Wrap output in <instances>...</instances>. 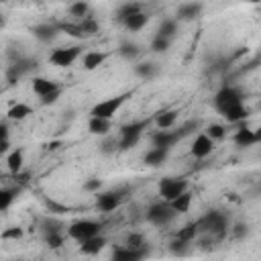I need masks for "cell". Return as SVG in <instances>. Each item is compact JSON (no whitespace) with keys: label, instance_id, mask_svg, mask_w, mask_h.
I'll return each instance as SVG.
<instances>
[{"label":"cell","instance_id":"10","mask_svg":"<svg viewBox=\"0 0 261 261\" xmlns=\"http://www.w3.org/2000/svg\"><path fill=\"white\" fill-rule=\"evenodd\" d=\"M124 194H126L124 188H120V190H104V192H98V194H96V208H98L100 212H104V214L114 212V210L122 204Z\"/></svg>","mask_w":261,"mask_h":261},{"label":"cell","instance_id":"3","mask_svg":"<svg viewBox=\"0 0 261 261\" xmlns=\"http://www.w3.org/2000/svg\"><path fill=\"white\" fill-rule=\"evenodd\" d=\"M149 126V118H143V120H133L128 124H122L120 130H118V151H128L133 149L139 139L143 137V133L147 130Z\"/></svg>","mask_w":261,"mask_h":261},{"label":"cell","instance_id":"27","mask_svg":"<svg viewBox=\"0 0 261 261\" xmlns=\"http://www.w3.org/2000/svg\"><path fill=\"white\" fill-rule=\"evenodd\" d=\"M22 163H24V151L18 147V149H12L10 153H8V157H6V165H8V169L12 171V173H18L20 169H22Z\"/></svg>","mask_w":261,"mask_h":261},{"label":"cell","instance_id":"28","mask_svg":"<svg viewBox=\"0 0 261 261\" xmlns=\"http://www.w3.org/2000/svg\"><path fill=\"white\" fill-rule=\"evenodd\" d=\"M167 204L171 206V210H173L175 214H184V212H188V210H190V206H192V194H190V190H188V192H184L181 196H177L175 200L167 202Z\"/></svg>","mask_w":261,"mask_h":261},{"label":"cell","instance_id":"7","mask_svg":"<svg viewBox=\"0 0 261 261\" xmlns=\"http://www.w3.org/2000/svg\"><path fill=\"white\" fill-rule=\"evenodd\" d=\"M128 94H118V96H112V98H106V100H100L98 104L92 106L90 110V116L92 118H106V120H112L114 114L120 110V106L126 102Z\"/></svg>","mask_w":261,"mask_h":261},{"label":"cell","instance_id":"38","mask_svg":"<svg viewBox=\"0 0 261 261\" xmlns=\"http://www.w3.org/2000/svg\"><path fill=\"white\" fill-rule=\"evenodd\" d=\"M122 245L128 247V249H145V247H149V243L145 241V237L141 232H128Z\"/></svg>","mask_w":261,"mask_h":261},{"label":"cell","instance_id":"26","mask_svg":"<svg viewBox=\"0 0 261 261\" xmlns=\"http://www.w3.org/2000/svg\"><path fill=\"white\" fill-rule=\"evenodd\" d=\"M31 114H33V108H31L29 104H24V102L12 104V106L8 108V112H6L8 120H24V118L31 116Z\"/></svg>","mask_w":261,"mask_h":261},{"label":"cell","instance_id":"18","mask_svg":"<svg viewBox=\"0 0 261 261\" xmlns=\"http://www.w3.org/2000/svg\"><path fill=\"white\" fill-rule=\"evenodd\" d=\"M59 88H61V86H59L57 82L49 80V77H43V75L33 77V92H35L39 98H43V96H47V94H51V92H55V90H59Z\"/></svg>","mask_w":261,"mask_h":261},{"label":"cell","instance_id":"35","mask_svg":"<svg viewBox=\"0 0 261 261\" xmlns=\"http://www.w3.org/2000/svg\"><path fill=\"white\" fill-rule=\"evenodd\" d=\"M196 237H198L196 222H188L186 226H181V228L175 232V239H177V241H184V243H194Z\"/></svg>","mask_w":261,"mask_h":261},{"label":"cell","instance_id":"47","mask_svg":"<svg viewBox=\"0 0 261 261\" xmlns=\"http://www.w3.org/2000/svg\"><path fill=\"white\" fill-rule=\"evenodd\" d=\"M10 153V141H0V155Z\"/></svg>","mask_w":261,"mask_h":261},{"label":"cell","instance_id":"46","mask_svg":"<svg viewBox=\"0 0 261 261\" xmlns=\"http://www.w3.org/2000/svg\"><path fill=\"white\" fill-rule=\"evenodd\" d=\"M8 137H10V128L6 122L0 120V141H8Z\"/></svg>","mask_w":261,"mask_h":261},{"label":"cell","instance_id":"30","mask_svg":"<svg viewBox=\"0 0 261 261\" xmlns=\"http://www.w3.org/2000/svg\"><path fill=\"white\" fill-rule=\"evenodd\" d=\"M247 108H245V104H239V106H232V108H228V110H224L222 112V118L226 120V122H230V124H234V122H241V120H245L247 118Z\"/></svg>","mask_w":261,"mask_h":261},{"label":"cell","instance_id":"36","mask_svg":"<svg viewBox=\"0 0 261 261\" xmlns=\"http://www.w3.org/2000/svg\"><path fill=\"white\" fill-rule=\"evenodd\" d=\"M118 55H120L122 59H126V61H135V59L141 55V47H139L137 43H122V45L118 47Z\"/></svg>","mask_w":261,"mask_h":261},{"label":"cell","instance_id":"12","mask_svg":"<svg viewBox=\"0 0 261 261\" xmlns=\"http://www.w3.org/2000/svg\"><path fill=\"white\" fill-rule=\"evenodd\" d=\"M82 55V47L80 45H71V47H57L49 53V63L57 65V67H69L73 65V61Z\"/></svg>","mask_w":261,"mask_h":261},{"label":"cell","instance_id":"21","mask_svg":"<svg viewBox=\"0 0 261 261\" xmlns=\"http://www.w3.org/2000/svg\"><path fill=\"white\" fill-rule=\"evenodd\" d=\"M88 130L90 135H96V137H106L110 135L112 130V120H106V118H88Z\"/></svg>","mask_w":261,"mask_h":261},{"label":"cell","instance_id":"5","mask_svg":"<svg viewBox=\"0 0 261 261\" xmlns=\"http://www.w3.org/2000/svg\"><path fill=\"white\" fill-rule=\"evenodd\" d=\"M57 27H59V31H63V33L75 37V39H90V37H94V35L98 33V29H100L98 22H96L92 16L82 18V20H73V22H61V24H57Z\"/></svg>","mask_w":261,"mask_h":261},{"label":"cell","instance_id":"43","mask_svg":"<svg viewBox=\"0 0 261 261\" xmlns=\"http://www.w3.org/2000/svg\"><path fill=\"white\" fill-rule=\"evenodd\" d=\"M190 245H192V243H184V241L173 239V241H171V245H169V249H171V253H173V255H188Z\"/></svg>","mask_w":261,"mask_h":261},{"label":"cell","instance_id":"25","mask_svg":"<svg viewBox=\"0 0 261 261\" xmlns=\"http://www.w3.org/2000/svg\"><path fill=\"white\" fill-rule=\"evenodd\" d=\"M147 22H149V14H147V12H137V14H133V16H128V18H124V20H122L124 29H126V31H130V33L141 31Z\"/></svg>","mask_w":261,"mask_h":261},{"label":"cell","instance_id":"20","mask_svg":"<svg viewBox=\"0 0 261 261\" xmlns=\"http://www.w3.org/2000/svg\"><path fill=\"white\" fill-rule=\"evenodd\" d=\"M57 33H59V27H57V24L41 22V24H35V27H33V35H35L39 41H43V43L53 41V39L57 37Z\"/></svg>","mask_w":261,"mask_h":261},{"label":"cell","instance_id":"22","mask_svg":"<svg viewBox=\"0 0 261 261\" xmlns=\"http://www.w3.org/2000/svg\"><path fill=\"white\" fill-rule=\"evenodd\" d=\"M104 247H106V237L98 234V237H92V239L80 243V253H84V255H98Z\"/></svg>","mask_w":261,"mask_h":261},{"label":"cell","instance_id":"31","mask_svg":"<svg viewBox=\"0 0 261 261\" xmlns=\"http://www.w3.org/2000/svg\"><path fill=\"white\" fill-rule=\"evenodd\" d=\"M137 12H143V4H139V2H124V4L118 6V10H116V18L122 22L124 18L133 16V14H137Z\"/></svg>","mask_w":261,"mask_h":261},{"label":"cell","instance_id":"45","mask_svg":"<svg viewBox=\"0 0 261 261\" xmlns=\"http://www.w3.org/2000/svg\"><path fill=\"white\" fill-rule=\"evenodd\" d=\"M59 96H61V88L55 90V92H51V94H47V96H43L41 98V104H55L59 100Z\"/></svg>","mask_w":261,"mask_h":261},{"label":"cell","instance_id":"15","mask_svg":"<svg viewBox=\"0 0 261 261\" xmlns=\"http://www.w3.org/2000/svg\"><path fill=\"white\" fill-rule=\"evenodd\" d=\"M212 149H214V143H212L204 133H198L196 139L192 141L190 153H192L196 159H204V157H208V155L212 153Z\"/></svg>","mask_w":261,"mask_h":261},{"label":"cell","instance_id":"11","mask_svg":"<svg viewBox=\"0 0 261 261\" xmlns=\"http://www.w3.org/2000/svg\"><path fill=\"white\" fill-rule=\"evenodd\" d=\"M177 214L171 210V206L167 204V202H155V204H151L149 206V210H147V220L151 222V224H155V226H165V224H169L173 218H175Z\"/></svg>","mask_w":261,"mask_h":261},{"label":"cell","instance_id":"13","mask_svg":"<svg viewBox=\"0 0 261 261\" xmlns=\"http://www.w3.org/2000/svg\"><path fill=\"white\" fill-rule=\"evenodd\" d=\"M149 255V247L145 249H128L124 245H116L112 249L110 261H143Z\"/></svg>","mask_w":261,"mask_h":261},{"label":"cell","instance_id":"44","mask_svg":"<svg viewBox=\"0 0 261 261\" xmlns=\"http://www.w3.org/2000/svg\"><path fill=\"white\" fill-rule=\"evenodd\" d=\"M84 190L90 192V194L102 192V179H98V177H88V179L84 181Z\"/></svg>","mask_w":261,"mask_h":261},{"label":"cell","instance_id":"24","mask_svg":"<svg viewBox=\"0 0 261 261\" xmlns=\"http://www.w3.org/2000/svg\"><path fill=\"white\" fill-rule=\"evenodd\" d=\"M167 153H169V151H165V149H157V147H151V149L145 153L143 161H145L149 167H159V165H163V163H165V159H167Z\"/></svg>","mask_w":261,"mask_h":261},{"label":"cell","instance_id":"14","mask_svg":"<svg viewBox=\"0 0 261 261\" xmlns=\"http://www.w3.org/2000/svg\"><path fill=\"white\" fill-rule=\"evenodd\" d=\"M202 12H204L202 2H184L175 10V20L177 22H190V20H196Z\"/></svg>","mask_w":261,"mask_h":261},{"label":"cell","instance_id":"41","mask_svg":"<svg viewBox=\"0 0 261 261\" xmlns=\"http://www.w3.org/2000/svg\"><path fill=\"white\" fill-rule=\"evenodd\" d=\"M22 234H24V230L20 226H8L0 232V239L2 241H18V239H22Z\"/></svg>","mask_w":261,"mask_h":261},{"label":"cell","instance_id":"1","mask_svg":"<svg viewBox=\"0 0 261 261\" xmlns=\"http://www.w3.org/2000/svg\"><path fill=\"white\" fill-rule=\"evenodd\" d=\"M196 228H198V234L222 239L224 234H228V216L222 210H210L196 220Z\"/></svg>","mask_w":261,"mask_h":261},{"label":"cell","instance_id":"40","mask_svg":"<svg viewBox=\"0 0 261 261\" xmlns=\"http://www.w3.org/2000/svg\"><path fill=\"white\" fill-rule=\"evenodd\" d=\"M169 47H171V41H169V39H165V37L155 35V37H153V41H151V51H153V53H165Z\"/></svg>","mask_w":261,"mask_h":261},{"label":"cell","instance_id":"8","mask_svg":"<svg viewBox=\"0 0 261 261\" xmlns=\"http://www.w3.org/2000/svg\"><path fill=\"white\" fill-rule=\"evenodd\" d=\"M41 230H43V241L49 249H59L63 247L65 243V237L67 232L63 230V224L59 220H53V218H45L41 222Z\"/></svg>","mask_w":261,"mask_h":261},{"label":"cell","instance_id":"23","mask_svg":"<svg viewBox=\"0 0 261 261\" xmlns=\"http://www.w3.org/2000/svg\"><path fill=\"white\" fill-rule=\"evenodd\" d=\"M177 110H163L155 116V124L159 130H167V128H173L175 122H177Z\"/></svg>","mask_w":261,"mask_h":261},{"label":"cell","instance_id":"39","mask_svg":"<svg viewBox=\"0 0 261 261\" xmlns=\"http://www.w3.org/2000/svg\"><path fill=\"white\" fill-rule=\"evenodd\" d=\"M14 198H16V190L14 188H0V212L8 210L12 206V202H14Z\"/></svg>","mask_w":261,"mask_h":261},{"label":"cell","instance_id":"9","mask_svg":"<svg viewBox=\"0 0 261 261\" xmlns=\"http://www.w3.org/2000/svg\"><path fill=\"white\" fill-rule=\"evenodd\" d=\"M214 108L218 114H222L224 110L232 108V106H239L243 104V92L234 86H222L216 94H214Z\"/></svg>","mask_w":261,"mask_h":261},{"label":"cell","instance_id":"34","mask_svg":"<svg viewBox=\"0 0 261 261\" xmlns=\"http://www.w3.org/2000/svg\"><path fill=\"white\" fill-rule=\"evenodd\" d=\"M175 33H177V20L175 18H165V20H161V24H159V29H157V35L159 37H165V39H173L175 37Z\"/></svg>","mask_w":261,"mask_h":261},{"label":"cell","instance_id":"16","mask_svg":"<svg viewBox=\"0 0 261 261\" xmlns=\"http://www.w3.org/2000/svg\"><path fill=\"white\" fill-rule=\"evenodd\" d=\"M232 141H234L237 147H253L255 143L261 141V133H259V130H253V128H249V126H241V128L234 133Z\"/></svg>","mask_w":261,"mask_h":261},{"label":"cell","instance_id":"49","mask_svg":"<svg viewBox=\"0 0 261 261\" xmlns=\"http://www.w3.org/2000/svg\"><path fill=\"white\" fill-rule=\"evenodd\" d=\"M0 27H4V18H2V14H0Z\"/></svg>","mask_w":261,"mask_h":261},{"label":"cell","instance_id":"37","mask_svg":"<svg viewBox=\"0 0 261 261\" xmlns=\"http://www.w3.org/2000/svg\"><path fill=\"white\" fill-rule=\"evenodd\" d=\"M67 10H69L71 16H75V20H82V18H88L90 16V4L88 2H82V0L69 4Z\"/></svg>","mask_w":261,"mask_h":261},{"label":"cell","instance_id":"29","mask_svg":"<svg viewBox=\"0 0 261 261\" xmlns=\"http://www.w3.org/2000/svg\"><path fill=\"white\" fill-rule=\"evenodd\" d=\"M135 73H137L141 80H153V77L159 73V65H157V63H151V61L137 63V65H135Z\"/></svg>","mask_w":261,"mask_h":261},{"label":"cell","instance_id":"33","mask_svg":"<svg viewBox=\"0 0 261 261\" xmlns=\"http://www.w3.org/2000/svg\"><path fill=\"white\" fill-rule=\"evenodd\" d=\"M98 151H100L102 155H114V153L118 151V137L112 135V133L106 135V137H102V143H100Z\"/></svg>","mask_w":261,"mask_h":261},{"label":"cell","instance_id":"4","mask_svg":"<svg viewBox=\"0 0 261 261\" xmlns=\"http://www.w3.org/2000/svg\"><path fill=\"white\" fill-rule=\"evenodd\" d=\"M102 234V222L92 220V218H84V220H75L67 226V237L73 239L75 243H84L92 237Z\"/></svg>","mask_w":261,"mask_h":261},{"label":"cell","instance_id":"48","mask_svg":"<svg viewBox=\"0 0 261 261\" xmlns=\"http://www.w3.org/2000/svg\"><path fill=\"white\" fill-rule=\"evenodd\" d=\"M57 147H59V143H57V141H53V143H49V145H47V149H49V151H55Z\"/></svg>","mask_w":261,"mask_h":261},{"label":"cell","instance_id":"42","mask_svg":"<svg viewBox=\"0 0 261 261\" xmlns=\"http://www.w3.org/2000/svg\"><path fill=\"white\" fill-rule=\"evenodd\" d=\"M228 232L232 234V239L241 241V239H245L249 234V224L247 222H237V224H232V228H228Z\"/></svg>","mask_w":261,"mask_h":261},{"label":"cell","instance_id":"6","mask_svg":"<svg viewBox=\"0 0 261 261\" xmlns=\"http://www.w3.org/2000/svg\"><path fill=\"white\" fill-rule=\"evenodd\" d=\"M159 196L163 198V202H171L175 200L177 196H181L184 192H188L190 184L186 177H179V175H167L163 179H159Z\"/></svg>","mask_w":261,"mask_h":261},{"label":"cell","instance_id":"2","mask_svg":"<svg viewBox=\"0 0 261 261\" xmlns=\"http://www.w3.org/2000/svg\"><path fill=\"white\" fill-rule=\"evenodd\" d=\"M198 126V122H186L184 126H179V128H167V130H155L153 135H151V143H153V147H157V149H165V151H169L175 143H179L192 128H196Z\"/></svg>","mask_w":261,"mask_h":261},{"label":"cell","instance_id":"32","mask_svg":"<svg viewBox=\"0 0 261 261\" xmlns=\"http://www.w3.org/2000/svg\"><path fill=\"white\" fill-rule=\"evenodd\" d=\"M202 133H204L212 143H216V141H222V139L226 137V126L220 124V122H212V124H208Z\"/></svg>","mask_w":261,"mask_h":261},{"label":"cell","instance_id":"19","mask_svg":"<svg viewBox=\"0 0 261 261\" xmlns=\"http://www.w3.org/2000/svg\"><path fill=\"white\" fill-rule=\"evenodd\" d=\"M106 57H108V53H104V51H86L82 57V67L86 71H94L106 61Z\"/></svg>","mask_w":261,"mask_h":261},{"label":"cell","instance_id":"17","mask_svg":"<svg viewBox=\"0 0 261 261\" xmlns=\"http://www.w3.org/2000/svg\"><path fill=\"white\" fill-rule=\"evenodd\" d=\"M37 67V61L35 59H18L14 61L10 67H8V82H16L18 77L27 75L29 71H33Z\"/></svg>","mask_w":261,"mask_h":261}]
</instances>
